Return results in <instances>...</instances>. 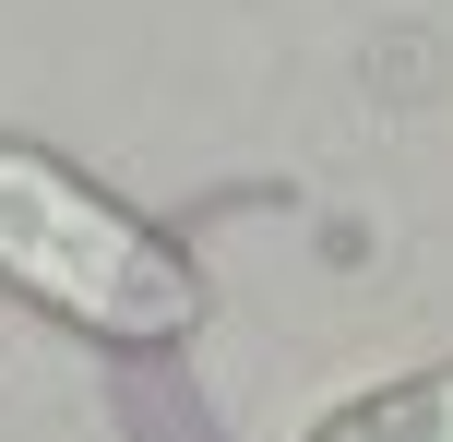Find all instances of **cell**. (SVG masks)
<instances>
[{
    "instance_id": "cell-1",
    "label": "cell",
    "mask_w": 453,
    "mask_h": 442,
    "mask_svg": "<svg viewBox=\"0 0 453 442\" xmlns=\"http://www.w3.org/2000/svg\"><path fill=\"white\" fill-rule=\"evenodd\" d=\"M0 275H12L24 299H48L60 323L119 335V347L191 335V311H203L191 263L167 252L156 228H132L108 191H84L72 167H48L36 143H0Z\"/></svg>"
},
{
    "instance_id": "cell-2",
    "label": "cell",
    "mask_w": 453,
    "mask_h": 442,
    "mask_svg": "<svg viewBox=\"0 0 453 442\" xmlns=\"http://www.w3.org/2000/svg\"><path fill=\"white\" fill-rule=\"evenodd\" d=\"M322 442H453V371L430 383H406V395H370V407H346Z\"/></svg>"
}]
</instances>
